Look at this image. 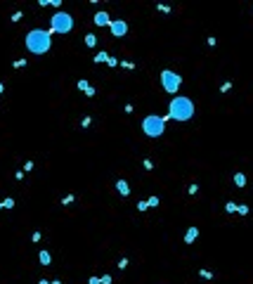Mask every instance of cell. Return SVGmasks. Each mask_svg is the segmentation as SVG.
<instances>
[{
    "mask_svg": "<svg viewBox=\"0 0 253 284\" xmlns=\"http://www.w3.org/2000/svg\"><path fill=\"white\" fill-rule=\"evenodd\" d=\"M73 199H76V196H73V194H66V196H64V199H62V204H64V206H69V204H71V201H73Z\"/></svg>",
    "mask_w": 253,
    "mask_h": 284,
    "instance_id": "cb8c5ba5",
    "label": "cell"
},
{
    "mask_svg": "<svg viewBox=\"0 0 253 284\" xmlns=\"http://www.w3.org/2000/svg\"><path fill=\"white\" fill-rule=\"evenodd\" d=\"M234 185L237 187H244L246 185V175H244V173H234Z\"/></svg>",
    "mask_w": 253,
    "mask_h": 284,
    "instance_id": "8fae6325",
    "label": "cell"
},
{
    "mask_svg": "<svg viewBox=\"0 0 253 284\" xmlns=\"http://www.w3.org/2000/svg\"><path fill=\"white\" fill-rule=\"evenodd\" d=\"M116 189L121 192V196H128V194H130V187H128L126 180H116Z\"/></svg>",
    "mask_w": 253,
    "mask_h": 284,
    "instance_id": "9c48e42d",
    "label": "cell"
},
{
    "mask_svg": "<svg viewBox=\"0 0 253 284\" xmlns=\"http://www.w3.org/2000/svg\"><path fill=\"white\" fill-rule=\"evenodd\" d=\"M12 206H14V199H12V196L2 199V208H12Z\"/></svg>",
    "mask_w": 253,
    "mask_h": 284,
    "instance_id": "e0dca14e",
    "label": "cell"
},
{
    "mask_svg": "<svg viewBox=\"0 0 253 284\" xmlns=\"http://www.w3.org/2000/svg\"><path fill=\"white\" fill-rule=\"evenodd\" d=\"M107 64H109V66H118V59H116V57H109Z\"/></svg>",
    "mask_w": 253,
    "mask_h": 284,
    "instance_id": "83f0119b",
    "label": "cell"
},
{
    "mask_svg": "<svg viewBox=\"0 0 253 284\" xmlns=\"http://www.w3.org/2000/svg\"><path fill=\"white\" fill-rule=\"evenodd\" d=\"M196 192H199V185H196V182H194V185H189V187H187V194H192V196H194V194H196Z\"/></svg>",
    "mask_w": 253,
    "mask_h": 284,
    "instance_id": "ffe728a7",
    "label": "cell"
},
{
    "mask_svg": "<svg viewBox=\"0 0 253 284\" xmlns=\"http://www.w3.org/2000/svg\"><path fill=\"white\" fill-rule=\"evenodd\" d=\"M21 66H26V57H21V59L14 62V69H21Z\"/></svg>",
    "mask_w": 253,
    "mask_h": 284,
    "instance_id": "7402d4cb",
    "label": "cell"
},
{
    "mask_svg": "<svg viewBox=\"0 0 253 284\" xmlns=\"http://www.w3.org/2000/svg\"><path fill=\"white\" fill-rule=\"evenodd\" d=\"M38 284H50V282H47V279H40V282H38Z\"/></svg>",
    "mask_w": 253,
    "mask_h": 284,
    "instance_id": "e575fe53",
    "label": "cell"
},
{
    "mask_svg": "<svg viewBox=\"0 0 253 284\" xmlns=\"http://www.w3.org/2000/svg\"><path fill=\"white\" fill-rule=\"evenodd\" d=\"M137 208H140V211H147V208H149V204H147V201H137Z\"/></svg>",
    "mask_w": 253,
    "mask_h": 284,
    "instance_id": "4316f807",
    "label": "cell"
},
{
    "mask_svg": "<svg viewBox=\"0 0 253 284\" xmlns=\"http://www.w3.org/2000/svg\"><path fill=\"white\" fill-rule=\"evenodd\" d=\"M40 263H43V265H50V260H52V256H50V253H47V251H40Z\"/></svg>",
    "mask_w": 253,
    "mask_h": 284,
    "instance_id": "4fadbf2b",
    "label": "cell"
},
{
    "mask_svg": "<svg viewBox=\"0 0 253 284\" xmlns=\"http://www.w3.org/2000/svg\"><path fill=\"white\" fill-rule=\"evenodd\" d=\"M21 17H24V12H21V9H17V12H14V14H12V21H14V24H17V21H21Z\"/></svg>",
    "mask_w": 253,
    "mask_h": 284,
    "instance_id": "d6986e66",
    "label": "cell"
},
{
    "mask_svg": "<svg viewBox=\"0 0 253 284\" xmlns=\"http://www.w3.org/2000/svg\"><path fill=\"white\" fill-rule=\"evenodd\" d=\"M229 90H232V83H229V80H227V83H222V85H220V92H229Z\"/></svg>",
    "mask_w": 253,
    "mask_h": 284,
    "instance_id": "603a6c76",
    "label": "cell"
},
{
    "mask_svg": "<svg viewBox=\"0 0 253 284\" xmlns=\"http://www.w3.org/2000/svg\"><path fill=\"white\" fill-rule=\"evenodd\" d=\"M0 92H2V83H0Z\"/></svg>",
    "mask_w": 253,
    "mask_h": 284,
    "instance_id": "74e56055",
    "label": "cell"
},
{
    "mask_svg": "<svg viewBox=\"0 0 253 284\" xmlns=\"http://www.w3.org/2000/svg\"><path fill=\"white\" fill-rule=\"evenodd\" d=\"M0 211H2V201H0Z\"/></svg>",
    "mask_w": 253,
    "mask_h": 284,
    "instance_id": "8d00e7d4",
    "label": "cell"
},
{
    "mask_svg": "<svg viewBox=\"0 0 253 284\" xmlns=\"http://www.w3.org/2000/svg\"><path fill=\"white\" fill-rule=\"evenodd\" d=\"M142 166H145L147 170H152V168H154V163H152V161H149V159H145V161H142Z\"/></svg>",
    "mask_w": 253,
    "mask_h": 284,
    "instance_id": "f1b7e54d",
    "label": "cell"
},
{
    "mask_svg": "<svg viewBox=\"0 0 253 284\" xmlns=\"http://www.w3.org/2000/svg\"><path fill=\"white\" fill-rule=\"evenodd\" d=\"M107 59H109L107 52H97L95 57H92V62H95V64H102V62H107Z\"/></svg>",
    "mask_w": 253,
    "mask_h": 284,
    "instance_id": "7c38bea8",
    "label": "cell"
},
{
    "mask_svg": "<svg viewBox=\"0 0 253 284\" xmlns=\"http://www.w3.org/2000/svg\"><path fill=\"white\" fill-rule=\"evenodd\" d=\"M95 43H97V36H92V33L85 36V45H88V47H95Z\"/></svg>",
    "mask_w": 253,
    "mask_h": 284,
    "instance_id": "5bb4252c",
    "label": "cell"
},
{
    "mask_svg": "<svg viewBox=\"0 0 253 284\" xmlns=\"http://www.w3.org/2000/svg\"><path fill=\"white\" fill-rule=\"evenodd\" d=\"M199 275L204 277V279H213V272H211V270H199Z\"/></svg>",
    "mask_w": 253,
    "mask_h": 284,
    "instance_id": "44dd1931",
    "label": "cell"
},
{
    "mask_svg": "<svg viewBox=\"0 0 253 284\" xmlns=\"http://www.w3.org/2000/svg\"><path fill=\"white\" fill-rule=\"evenodd\" d=\"M237 213H239V215H246V213H248V206H246V204H239V206H237Z\"/></svg>",
    "mask_w": 253,
    "mask_h": 284,
    "instance_id": "ac0fdd59",
    "label": "cell"
},
{
    "mask_svg": "<svg viewBox=\"0 0 253 284\" xmlns=\"http://www.w3.org/2000/svg\"><path fill=\"white\" fill-rule=\"evenodd\" d=\"M78 90H81V92H85L88 97H95V88L90 85V80H88V78L78 80Z\"/></svg>",
    "mask_w": 253,
    "mask_h": 284,
    "instance_id": "52a82bcc",
    "label": "cell"
},
{
    "mask_svg": "<svg viewBox=\"0 0 253 284\" xmlns=\"http://www.w3.org/2000/svg\"><path fill=\"white\" fill-rule=\"evenodd\" d=\"M142 130H145L149 137H161L163 130H166V121H163V116H147L145 121H142Z\"/></svg>",
    "mask_w": 253,
    "mask_h": 284,
    "instance_id": "3957f363",
    "label": "cell"
},
{
    "mask_svg": "<svg viewBox=\"0 0 253 284\" xmlns=\"http://www.w3.org/2000/svg\"><path fill=\"white\" fill-rule=\"evenodd\" d=\"M156 9H159V12H170V7H168V5H156Z\"/></svg>",
    "mask_w": 253,
    "mask_h": 284,
    "instance_id": "1f68e13d",
    "label": "cell"
},
{
    "mask_svg": "<svg viewBox=\"0 0 253 284\" xmlns=\"http://www.w3.org/2000/svg\"><path fill=\"white\" fill-rule=\"evenodd\" d=\"M215 43H218L215 36H208V45H211V47H215Z\"/></svg>",
    "mask_w": 253,
    "mask_h": 284,
    "instance_id": "d6a6232c",
    "label": "cell"
},
{
    "mask_svg": "<svg viewBox=\"0 0 253 284\" xmlns=\"http://www.w3.org/2000/svg\"><path fill=\"white\" fill-rule=\"evenodd\" d=\"M121 66H123V69H135V64H133V62H121Z\"/></svg>",
    "mask_w": 253,
    "mask_h": 284,
    "instance_id": "4dcf8cb0",
    "label": "cell"
},
{
    "mask_svg": "<svg viewBox=\"0 0 253 284\" xmlns=\"http://www.w3.org/2000/svg\"><path fill=\"white\" fill-rule=\"evenodd\" d=\"M237 206H239V204H234V201H227V204H225V211H227V213H237Z\"/></svg>",
    "mask_w": 253,
    "mask_h": 284,
    "instance_id": "9a60e30c",
    "label": "cell"
},
{
    "mask_svg": "<svg viewBox=\"0 0 253 284\" xmlns=\"http://www.w3.org/2000/svg\"><path fill=\"white\" fill-rule=\"evenodd\" d=\"M147 204H149V208H156V206H159V196H149Z\"/></svg>",
    "mask_w": 253,
    "mask_h": 284,
    "instance_id": "2e32d148",
    "label": "cell"
},
{
    "mask_svg": "<svg viewBox=\"0 0 253 284\" xmlns=\"http://www.w3.org/2000/svg\"><path fill=\"white\" fill-rule=\"evenodd\" d=\"M95 24H97V26H111L109 14H107V12H97V14H95Z\"/></svg>",
    "mask_w": 253,
    "mask_h": 284,
    "instance_id": "ba28073f",
    "label": "cell"
},
{
    "mask_svg": "<svg viewBox=\"0 0 253 284\" xmlns=\"http://www.w3.org/2000/svg\"><path fill=\"white\" fill-rule=\"evenodd\" d=\"M118 267H121V270H126V267H128V258H121V260H118Z\"/></svg>",
    "mask_w": 253,
    "mask_h": 284,
    "instance_id": "484cf974",
    "label": "cell"
},
{
    "mask_svg": "<svg viewBox=\"0 0 253 284\" xmlns=\"http://www.w3.org/2000/svg\"><path fill=\"white\" fill-rule=\"evenodd\" d=\"M88 284H102V279H100V277H90V282H88Z\"/></svg>",
    "mask_w": 253,
    "mask_h": 284,
    "instance_id": "836d02e7",
    "label": "cell"
},
{
    "mask_svg": "<svg viewBox=\"0 0 253 284\" xmlns=\"http://www.w3.org/2000/svg\"><path fill=\"white\" fill-rule=\"evenodd\" d=\"M50 284H62V282H59V279H54V282H50Z\"/></svg>",
    "mask_w": 253,
    "mask_h": 284,
    "instance_id": "d590c367",
    "label": "cell"
},
{
    "mask_svg": "<svg viewBox=\"0 0 253 284\" xmlns=\"http://www.w3.org/2000/svg\"><path fill=\"white\" fill-rule=\"evenodd\" d=\"M192 114H194V104H192L189 97H173L170 102V118L175 121H189Z\"/></svg>",
    "mask_w": 253,
    "mask_h": 284,
    "instance_id": "7a4b0ae2",
    "label": "cell"
},
{
    "mask_svg": "<svg viewBox=\"0 0 253 284\" xmlns=\"http://www.w3.org/2000/svg\"><path fill=\"white\" fill-rule=\"evenodd\" d=\"M161 85L166 92H178V88L182 85V76L170 69H166V71H161Z\"/></svg>",
    "mask_w": 253,
    "mask_h": 284,
    "instance_id": "5b68a950",
    "label": "cell"
},
{
    "mask_svg": "<svg viewBox=\"0 0 253 284\" xmlns=\"http://www.w3.org/2000/svg\"><path fill=\"white\" fill-rule=\"evenodd\" d=\"M111 33H114V38H123V36L128 33V24L123 21V19L111 21Z\"/></svg>",
    "mask_w": 253,
    "mask_h": 284,
    "instance_id": "8992f818",
    "label": "cell"
},
{
    "mask_svg": "<svg viewBox=\"0 0 253 284\" xmlns=\"http://www.w3.org/2000/svg\"><path fill=\"white\" fill-rule=\"evenodd\" d=\"M92 123V118H90V116H85V118H83V121H81V125H83V128H88V125H90Z\"/></svg>",
    "mask_w": 253,
    "mask_h": 284,
    "instance_id": "d4e9b609",
    "label": "cell"
},
{
    "mask_svg": "<svg viewBox=\"0 0 253 284\" xmlns=\"http://www.w3.org/2000/svg\"><path fill=\"white\" fill-rule=\"evenodd\" d=\"M196 237H199V230H196V227H189V230H187V234H185V241H187V244H192Z\"/></svg>",
    "mask_w": 253,
    "mask_h": 284,
    "instance_id": "30bf717a",
    "label": "cell"
},
{
    "mask_svg": "<svg viewBox=\"0 0 253 284\" xmlns=\"http://www.w3.org/2000/svg\"><path fill=\"white\" fill-rule=\"evenodd\" d=\"M50 33H69L73 28V19L71 14H66V12H57L52 19H50Z\"/></svg>",
    "mask_w": 253,
    "mask_h": 284,
    "instance_id": "277c9868",
    "label": "cell"
},
{
    "mask_svg": "<svg viewBox=\"0 0 253 284\" xmlns=\"http://www.w3.org/2000/svg\"><path fill=\"white\" fill-rule=\"evenodd\" d=\"M50 31H43V28H33L26 33V50L33 54H45L52 45V38H50Z\"/></svg>",
    "mask_w": 253,
    "mask_h": 284,
    "instance_id": "6da1fadb",
    "label": "cell"
},
{
    "mask_svg": "<svg viewBox=\"0 0 253 284\" xmlns=\"http://www.w3.org/2000/svg\"><path fill=\"white\" fill-rule=\"evenodd\" d=\"M100 279H102V284H111V275H102Z\"/></svg>",
    "mask_w": 253,
    "mask_h": 284,
    "instance_id": "f546056e",
    "label": "cell"
}]
</instances>
